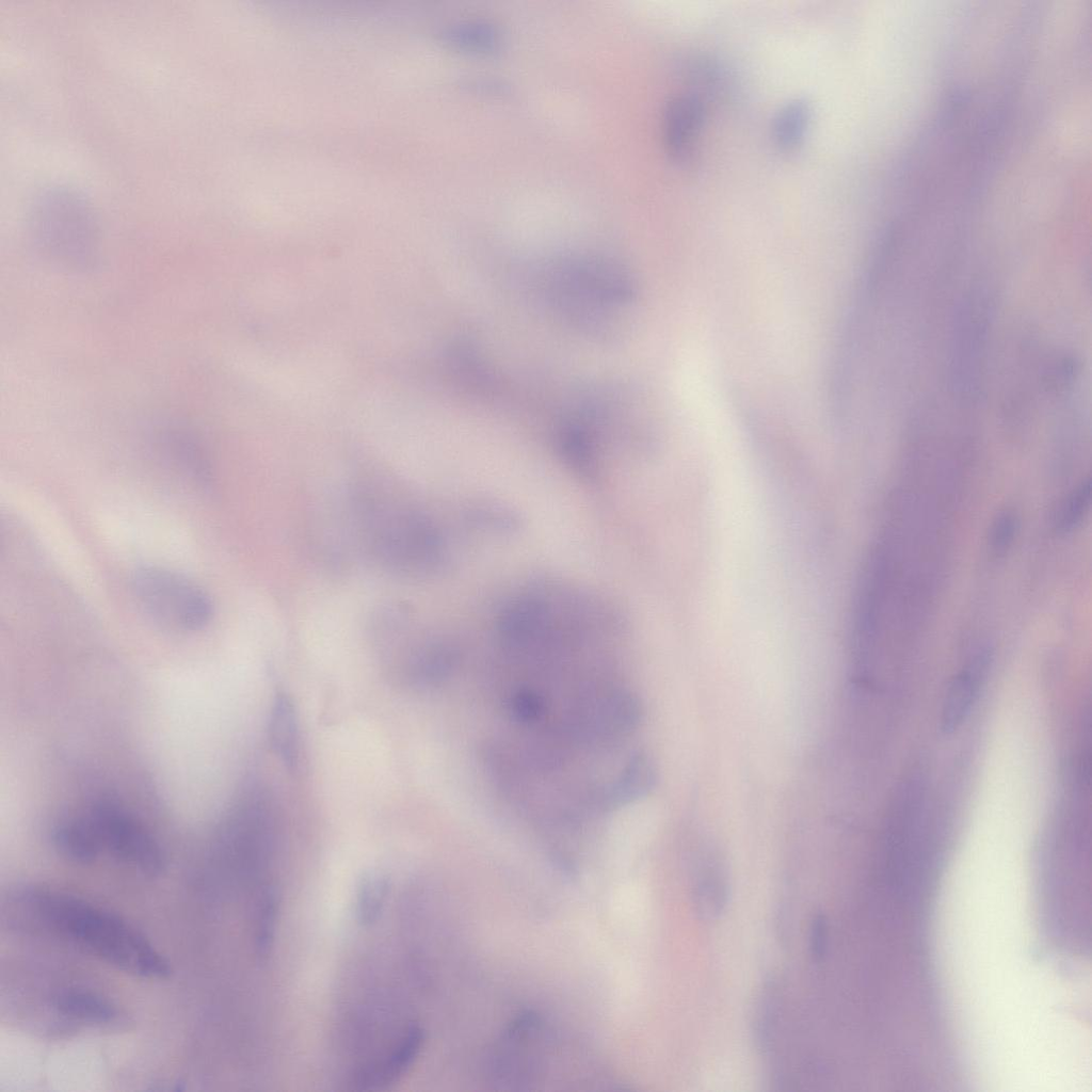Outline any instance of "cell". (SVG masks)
Wrapping results in <instances>:
<instances>
[{
    "label": "cell",
    "instance_id": "obj_7",
    "mask_svg": "<svg viewBox=\"0 0 1092 1092\" xmlns=\"http://www.w3.org/2000/svg\"><path fill=\"white\" fill-rule=\"evenodd\" d=\"M706 113L702 94L694 91L678 94L667 103L663 115L664 144L674 162L687 165L693 161Z\"/></svg>",
    "mask_w": 1092,
    "mask_h": 1092
},
{
    "label": "cell",
    "instance_id": "obj_11",
    "mask_svg": "<svg viewBox=\"0 0 1092 1092\" xmlns=\"http://www.w3.org/2000/svg\"><path fill=\"white\" fill-rule=\"evenodd\" d=\"M657 782L652 759L642 752L633 754L613 784L605 790L606 806H620L648 794Z\"/></svg>",
    "mask_w": 1092,
    "mask_h": 1092
},
{
    "label": "cell",
    "instance_id": "obj_20",
    "mask_svg": "<svg viewBox=\"0 0 1092 1092\" xmlns=\"http://www.w3.org/2000/svg\"><path fill=\"white\" fill-rule=\"evenodd\" d=\"M256 924V950L260 959H267L270 954L276 925V898L272 893H267L260 903Z\"/></svg>",
    "mask_w": 1092,
    "mask_h": 1092
},
{
    "label": "cell",
    "instance_id": "obj_12",
    "mask_svg": "<svg viewBox=\"0 0 1092 1092\" xmlns=\"http://www.w3.org/2000/svg\"><path fill=\"white\" fill-rule=\"evenodd\" d=\"M697 870L693 894L696 912L703 918L711 919L723 911L726 903L725 868L719 854L708 851L704 854Z\"/></svg>",
    "mask_w": 1092,
    "mask_h": 1092
},
{
    "label": "cell",
    "instance_id": "obj_21",
    "mask_svg": "<svg viewBox=\"0 0 1092 1092\" xmlns=\"http://www.w3.org/2000/svg\"><path fill=\"white\" fill-rule=\"evenodd\" d=\"M1018 530V518L1010 510L997 514L989 532V547L993 555L1002 556L1011 547Z\"/></svg>",
    "mask_w": 1092,
    "mask_h": 1092
},
{
    "label": "cell",
    "instance_id": "obj_8",
    "mask_svg": "<svg viewBox=\"0 0 1092 1092\" xmlns=\"http://www.w3.org/2000/svg\"><path fill=\"white\" fill-rule=\"evenodd\" d=\"M989 661V653L980 652L952 678L943 702V733L956 732L967 718L985 677Z\"/></svg>",
    "mask_w": 1092,
    "mask_h": 1092
},
{
    "label": "cell",
    "instance_id": "obj_16",
    "mask_svg": "<svg viewBox=\"0 0 1092 1092\" xmlns=\"http://www.w3.org/2000/svg\"><path fill=\"white\" fill-rule=\"evenodd\" d=\"M456 654L449 645L435 643L423 647L413 659L410 678L415 686L430 687L449 676Z\"/></svg>",
    "mask_w": 1092,
    "mask_h": 1092
},
{
    "label": "cell",
    "instance_id": "obj_22",
    "mask_svg": "<svg viewBox=\"0 0 1092 1092\" xmlns=\"http://www.w3.org/2000/svg\"><path fill=\"white\" fill-rule=\"evenodd\" d=\"M544 710V698L530 689L518 690L510 702V711L513 718L520 723L529 724L536 721Z\"/></svg>",
    "mask_w": 1092,
    "mask_h": 1092
},
{
    "label": "cell",
    "instance_id": "obj_1",
    "mask_svg": "<svg viewBox=\"0 0 1092 1092\" xmlns=\"http://www.w3.org/2000/svg\"><path fill=\"white\" fill-rule=\"evenodd\" d=\"M19 901L46 930L117 969L148 979H163L171 974L164 956L111 911L43 887L26 888Z\"/></svg>",
    "mask_w": 1092,
    "mask_h": 1092
},
{
    "label": "cell",
    "instance_id": "obj_2",
    "mask_svg": "<svg viewBox=\"0 0 1092 1092\" xmlns=\"http://www.w3.org/2000/svg\"><path fill=\"white\" fill-rule=\"evenodd\" d=\"M549 293L552 301L578 323L603 326L612 312L631 301L633 293L625 270L605 259H567L552 264Z\"/></svg>",
    "mask_w": 1092,
    "mask_h": 1092
},
{
    "label": "cell",
    "instance_id": "obj_17",
    "mask_svg": "<svg viewBox=\"0 0 1092 1092\" xmlns=\"http://www.w3.org/2000/svg\"><path fill=\"white\" fill-rule=\"evenodd\" d=\"M389 890L390 883L386 876L370 872L363 877L355 901L356 918L362 925H371L379 919Z\"/></svg>",
    "mask_w": 1092,
    "mask_h": 1092
},
{
    "label": "cell",
    "instance_id": "obj_9",
    "mask_svg": "<svg viewBox=\"0 0 1092 1092\" xmlns=\"http://www.w3.org/2000/svg\"><path fill=\"white\" fill-rule=\"evenodd\" d=\"M424 1041V1032L417 1024L411 1025L394 1049L380 1062L362 1071L354 1080L359 1089H373L401 1077L417 1059Z\"/></svg>",
    "mask_w": 1092,
    "mask_h": 1092
},
{
    "label": "cell",
    "instance_id": "obj_15",
    "mask_svg": "<svg viewBox=\"0 0 1092 1092\" xmlns=\"http://www.w3.org/2000/svg\"><path fill=\"white\" fill-rule=\"evenodd\" d=\"M54 1006L63 1015L87 1024L102 1026L118 1021L116 1007L91 992L65 991L55 997Z\"/></svg>",
    "mask_w": 1092,
    "mask_h": 1092
},
{
    "label": "cell",
    "instance_id": "obj_18",
    "mask_svg": "<svg viewBox=\"0 0 1092 1092\" xmlns=\"http://www.w3.org/2000/svg\"><path fill=\"white\" fill-rule=\"evenodd\" d=\"M449 42L460 48L473 51H489L500 43L498 29L482 20H468L451 26L445 33Z\"/></svg>",
    "mask_w": 1092,
    "mask_h": 1092
},
{
    "label": "cell",
    "instance_id": "obj_10",
    "mask_svg": "<svg viewBox=\"0 0 1092 1092\" xmlns=\"http://www.w3.org/2000/svg\"><path fill=\"white\" fill-rule=\"evenodd\" d=\"M268 739L274 753L292 770L299 758V723L291 698L277 692L268 721Z\"/></svg>",
    "mask_w": 1092,
    "mask_h": 1092
},
{
    "label": "cell",
    "instance_id": "obj_19",
    "mask_svg": "<svg viewBox=\"0 0 1092 1092\" xmlns=\"http://www.w3.org/2000/svg\"><path fill=\"white\" fill-rule=\"evenodd\" d=\"M1091 501V480L1083 479L1065 498L1056 519L1057 530L1069 532L1075 529L1087 514Z\"/></svg>",
    "mask_w": 1092,
    "mask_h": 1092
},
{
    "label": "cell",
    "instance_id": "obj_14",
    "mask_svg": "<svg viewBox=\"0 0 1092 1092\" xmlns=\"http://www.w3.org/2000/svg\"><path fill=\"white\" fill-rule=\"evenodd\" d=\"M812 116V105L804 98H793L784 103L771 123L774 145L782 151H792L799 147L807 134Z\"/></svg>",
    "mask_w": 1092,
    "mask_h": 1092
},
{
    "label": "cell",
    "instance_id": "obj_6",
    "mask_svg": "<svg viewBox=\"0 0 1092 1092\" xmlns=\"http://www.w3.org/2000/svg\"><path fill=\"white\" fill-rule=\"evenodd\" d=\"M640 719L636 696L626 690L609 689L580 700L569 714L568 729L587 741L609 739L631 732Z\"/></svg>",
    "mask_w": 1092,
    "mask_h": 1092
},
{
    "label": "cell",
    "instance_id": "obj_23",
    "mask_svg": "<svg viewBox=\"0 0 1092 1092\" xmlns=\"http://www.w3.org/2000/svg\"><path fill=\"white\" fill-rule=\"evenodd\" d=\"M829 924L823 914H816L809 929V950L815 961H821L828 952Z\"/></svg>",
    "mask_w": 1092,
    "mask_h": 1092
},
{
    "label": "cell",
    "instance_id": "obj_4",
    "mask_svg": "<svg viewBox=\"0 0 1092 1092\" xmlns=\"http://www.w3.org/2000/svg\"><path fill=\"white\" fill-rule=\"evenodd\" d=\"M371 545L389 569L410 576L431 572L441 559L440 537L421 514L397 509L371 523Z\"/></svg>",
    "mask_w": 1092,
    "mask_h": 1092
},
{
    "label": "cell",
    "instance_id": "obj_5",
    "mask_svg": "<svg viewBox=\"0 0 1092 1092\" xmlns=\"http://www.w3.org/2000/svg\"><path fill=\"white\" fill-rule=\"evenodd\" d=\"M91 820L102 848L117 860L150 877L165 869V855L158 841L116 802L108 799L96 802Z\"/></svg>",
    "mask_w": 1092,
    "mask_h": 1092
},
{
    "label": "cell",
    "instance_id": "obj_3",
    "mask_svg": "<svg viewBox=\"0 0 1092 1092\" xmlns=\"http://www.w3.org/2000/svg\"><path fill=\"white\" fill-rule=\"evenodd\" d=\"M131 591L147 619L168 629L198 631L212 619L213 604L195 581L166 567L145 565L131 576Z\"/></svg>",
    "mask_w": 1092,
    "mask_h": 1092
},
{
    "label": "cell",
    "instance_id": "obj_13",
    "mask_svg": "<svg viewBox=\"0 0 1092 1092\" xmlns=\"http://www.w3.org/2000/svg\"><path fill=\"white\" fill-rule=\"evenodd\" d=\"M52 841L58 851L79 864H90L102 849L92 820L66 819L52 831Z\"/></svg>",
    "mask_w": 1092,
    "mask_h": 1092
}]
</instances>
